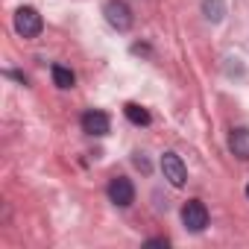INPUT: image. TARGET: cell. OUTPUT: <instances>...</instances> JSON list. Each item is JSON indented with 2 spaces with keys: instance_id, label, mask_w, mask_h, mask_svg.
Returning a JSON list of instances; mask_svg holds the SVG:
<instances>
[{
  "instance_id": "8",
  "label": "cell",
  "mask_w": 249,
  "mask_h": 249,
  "mask_svg": "<svg viewBox=\"0 0 249 249\" xmlns=\"http://www.w3.org/2000/svg\"><path fill=\"white\" fill-rule=\"evenodd\" d=\"M123 114H126V120L129 123H135V126H150V111L144 108V106H138V103H126L123 106Z\"/></svg>"
},
{
  "instance_id": "12",
  "label": "cell",
  "mask_w": 249,
  "mask_h": 249,
  "mask_svg": "<svg viewBox=\"0 0 249 249\" xmlns=\"http://www.w3.org/2000/svg\"><path fill=\"white\" fill-rule=\"evenodd\" d=\"M135 164H138V167H144V170H150V164H147V159H144V156H141V153H138V156H135Z\"/></svg>"
},
{
  "instance_id": "6",
  "label": "cell",
  "mask_w": 249,
  "mask_h": 249,
  "mask_svg": "<svg viewBox=\"0 0 249 249\" xmlns=\"http://www.w3.org/2000/svg\"><path fill=\"white\" fill-rule=\"evenodd\" d=\"M79 123H82V132H85V135H97V138H100V135H106V132H108V126H111L108 114H106V111H97V108L85 111Z\"/></svg>"
},
{
  "instance_id": "3",
  "label": "cell",
  "mask_w": 249,
  "mask_h": 249,
  "mask_svg": "<svg viewBox=\"0 0 249 249\" xmlns=\"http://www.w3.org/2000/svg\"><path fill=\"white\" fill-rule=\"evenodd\" d=\"M182 223H185L188 231H202V229L208 226V208H205V202H199V199L185 202V208H182Z\"/></svg>"
},
{
  "instance_id": "1",
  "label": "cell",
  "mask_w": 249,
  "mask_h": 249,
  "mask_svg": "<svg viewBox=\"0 0 249 249\" xmlns=\"http://www.w3.org/2000/svg\"><path fill=\"white\" fill-rule=\"evenodd\" d=\"M41 30H44V21H41L38 9H33V6H21V9L15 12V33H18L21 38H36Z\"/></svg>"
},
{
  "instance_id": "2",
  "label": "cell",
  "mask_w": 249,
  "mask_h": 249,
  "mask_svg": "<svg viewBox=\"0 0 249 249\" xmlns=\"http://www.w3.org/2000/svg\"><path fill=\"white\" fill-rule=\"evenodd\" d=\"M103 15H106L108 27L117 30V33H126L132 27V9H129L126 0H108L106 9H103Z\"/></svg>"
},
{
  "instance_id": "9",
  "label": "cell",
  "mask_w": 249,
  "mask_h": 249,
  "mask_svg": "<svg viewBox=\"0 0 249 249\" xmlns=\"http://www.w3.org/2000/svg\"><path fill=\"white\" fill-rule=\"evenodd\" d=\"M50 73H53V82L59 85V88H73V82H76V76H73V71L71 68H65V65H53L50 68Z\"/></svg>"
},
{
  "instance_id": "10",
  "label": "cell",
  "mask_w": 249,
  "mask_h": 249,
  "mask_svg": "<svg viewBox=\"0 0 249 249\" xmlns=\"http://www.w3.org/2000/svg\"><path fill=\"white\" fill-rule=\"evenodd\" d=\"M202 12H205V18L211 24H217L226 15V3H223V0H202Z\"/></svg>"
},
{
  "instance_id": "4",
  "label": "cell",
  "mask_w": 249,
  "mask_h": 249,
  "mask_svg": "<svg viewBox=\"0 0 249 249\" xmlns=\"http://www.w3.org/2000/svg\"><path fill=\"white\" fill-rule=\"evenodd\" d=\"M108 199L117 205V208H129L135 202V188L126 176H114L108 182Z\"/></svg>"
},
{
  "instance_id": "11",
  "label": "cell",
  "mask_w": 249,
  "mask_h": 249,
  "mask_svg": "<svg viewBox=\"0 0 249 249\" xmlns=\"http://www.w3.org/2000/svg\"><path fill=\"white\" fill-rule=\"evenodd\" d=\"M147 246H170V240L167 237H153V240H147Z\"/></svg>"
},
{
  "instance_id": "5",
  "label": "cell",
  "mask_w": 249,
  "mask_h": 249,
  "mask_svg": "<svg viewBox=\"0 0 249 249\" xmlns=\"http://www.w3.org/2000/svg\"><path fill=\"white\" fill-rule=\"evenodd\" d=\"M161 173H164V179L173 188H182L188 182V170H185V164H182V159L176 153H164L161 156Z\"/></svg>"
},
{
  "instance_id": "13",
  "label": "cell",
  "mask_w": 249,
  "mask_h": 249,
  "mask_svg": "<svg viewBox=\"0 0 249 249\" xmlns=\"http://www.w3.org/2000/svg\"><path fill=\"white\" fill-rule=\"evenodd\" d=\"M246 199H249V185H246Z\"/></svg>"
},
{
  "instance_id": "7",
  "label": "cell",
  "mask_w": 249,
  "mask_h": 249,
  "mask_svg": "<svg viewBox=\"0 0 249 249\" xmlns=\"http://www.w3.org/2000/svg\"><path fill=\"white\" fill-rule=\"evenodd\" d=\"M229 150H231L240 161H249V129H246V126L231 129V135H229Z\"/></svg>"
}]
</instances>
